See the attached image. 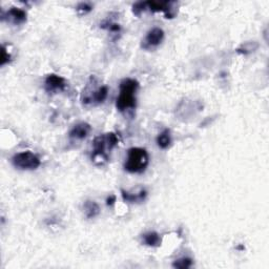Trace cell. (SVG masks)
Wrapping results in <instances>:
<instances>
[{
  "mask_svg": "<svg viewBox=\"0 0 269 269\" xmlns=\"http://www.w3.org/2000/svg\"><path fill=\"white\" fill-rule=\"evenodd\" d=\"M157 145H158L161 149H167L170 147L172 139H171V133H170V129L169 128H165L163 129L159 134L158 137L156 139Z\"/></svg>",
  "mask_w": 269,
  "mask_h": 269,
  "instance_id": "9a60e30c",
  "label": "cell"
},
{
  "mask_svg": "<svg viewBox=\"0 0 269 269\" xmlns=\"http://www.w3.org/2000/svg\"><path fill=\"white\" fill-rule=\"evenodd\" d=\"M147 11L151 13H159L162 12L167 19H172L178 14V4L175 2H146Z\"/></svg>",
  "mask_w": 269,
  "mask_h": 269,
  "instance_id": "8992f818",
  "label": "cell"
},
{
  "mask_svg": "<svg viewBox=\"0 0 269 269\" xmlns=\"http://www.w3.org/2000/svg\"><path fill=\"white\" fill-rule=\"evenodd\" d=\"M82 210L86 219H95L101 213L100 206L93 200H86L82 205Z\"/></svg>",
  "mask_w": 269,
  "mask_h": 269,
  "instance_id": "7c38bea8",
  "label": "cell"
},
{
  "mask_svg": "<svg viewBox=\"0 0 269 269\" xmlns=\"http://www.w3.org/2000/svg\"><path fill=\"white\" fill-rule=\"evenodd\" d=\"M149 164V155L145 148L131 147L127 150L124 169L129 174H143Z\"/></svg>",
  "mask_w": 269,
  "mask_h": 269,
  "instance_id": "277c9868",
  "label": "cell"
},
{
  "mask_svg": "<svg viewBox=\"0 0 269 269\" xmlns=\"http://www.w3.org/2000/svg\"><path fill=\"white\" fill-rule=\"evenodd\" d=\"M165 33L160 28H152L149 30L141 41V49L145 51H152L158 48L163 42Z\"/></svg>",
  "mask_w": 269,
  "mask_h": 269,
  "instance_id": "52a82bcc",
  "label": "cell"
},
{
  "mask_svg": "<svg viewBox=\"0 0 269 269\" xmlns=\"http://www.w3.org/2000/svg\"><path fill=\"white\" fill-rule=\"evenodd\" d=\"M107 96V85L101 83V81L96 76L92 75L87 80L85 86L82 88L80 101L84 107L91 108L104 103Z\"/></svg>",
  "mask_w": 269,
  "mask_h": 269,
  "instance_id": "7a4b0ae2",
  "label": "cell"
},
{
  "mask_svg": "<svg viewBox=\"0 0 269 269\" xmlns=\"http://www.w3.org/2000/svg\"><path fill=\"white\" fill-rule=\"evenodd\" d=\"M2 21L13 26H21L28 21V14L25 10L12 7L8 11H2Z\"/></svg>",
  "mask_w": 269,
  "mask_h": 269,
  "instance_id": "ba28073f",
  "label": "cell"
},
{
  "mask_svg": "<svg viewBox=\"0 0 269 269\" xmlns=\"http://www.w3.org/2000/svg\"><path fill=\"white\" fill-rule=\"evenodd\" d=\"M116 202V196L115 195H110L106 199V205L107 206H113Z\"/></svg>",
  "mask_w": 269,
  "mask_h": 269,
  "instance_id": "44dd1931",
  "label": "cell"
},
{
  "mask_svg": "<svg viewBox=\"0 0 269 269\" xmlns=\"http://www.w3.org/2000/svg\"><path fill=\"white\" fill-rule=\"evenodd\" d=\"M119 136L114 131L97 136L93 140V151L91 156L93 163L97 166L105 165L109 160V153L119 144Z\"/></svg>",
  "mask_w": 269,
  "mask_h": 269,
  "instance_id": "6da1fadb",
  "label": "cell"
},
{
  "mask_svg": "<svg viewBox=\"0 0 269 269\" xmlns=\"http://www.w3.org/2000/svg\"><path fill=\"white\" fill-rule=\"evenodd\" d=\"M100 28L116 37H118L121 33V26L117 24L116 20L113 18H106L105 20H103L100 24Z\"/></svg>",
  "mask_w": 269,
  "mask_h": 269,
  "instance_id": "5bb4252c",
  "label": "cell"
},
{
  "mask_svg": "<svg viewBox=\"0 0 269 269\" xmlns=\"http://www.w3.org/2000/svg\"><path fill=\"white\" fill-rule=\"evenodd\" d=\"M260 48V44L257 41H247L242 43L241 46L236 50L238 54L241 55H249L255 53Z\"/></svg>",
  "mask_w": 269,
  "mask_h": 269,
  "instance_id": "2e32d148",
  "label": "cell"
},
{
  "mask_svg": "<svg viewBox=\"0 0 269 269\" xmlns=\"http://www.w3.org/2000/svg\"><path fill=\"white\" fill-rule=\"evenodd\" d=\"M193 264H194V261L191 258L183 257L178 260H175L172 262V267L178 268V269H187V268H190Z\"/></svg>",
  "mask_w": 269,
  "mask_h": 269,
  "instance_id": "e0dca14e",
  "label": "cell"
},
{
  "mask_svg": "<svg viewBox=\"0 0 269 269\" xmlns=\"http://www.w3.org/2000/svg\"><path fill=\"white\" fill-rule=\"evenodd\" d=\"M92 131V126L87 122H79L75 124L69 131V138L73 141H82L88 137Z\"/></svg>",
  "mask_w": 269,
  "mask_h": 269,
  "instance_id": "30bf717a",
  "label": "cell"
},
{
  "mask_svg": "<svg viewBox=\"0 0 269 269\" xmlns=\"http://www.w3.org/2000/svg\"><path fill=\"white\" fill-rule=\"evenodd\" d=\"M94 9V6L89 3H80L76 7V12L79 16H84L87 15L88 13H91Z\"/></svg>",
  "mask_w": 269,
  "mask_h": 269,
  "instance_id": "ac0fdd59",
  "label": "cell"
},
{
  "mask_svg": "<svg viewBox=\"0 0 269 269\" xmlns=\"http://www.w3.org/2000/svg\"><path fill=\"white\" fill-rule=\"evenodd\" d=\"M12 164L20 170H35L41 165V160L36 153L27 150L16 153L12 158Z\"/></svg>",
  "mask_w": 269,
  "mask_h": 269,
  "instance_id": "5b68a950",
  "label": "cell"
},
{
  "mask_svg": "<svg viewBox=\"0 0 269 269\" xmlns=\"http://www.w3.org/2000/svg\"><path fill=\"white\" fill-rule=\"evenodd\" d=\"M12 61V55L8 52L7 47L3 44L2 48V59H0V66H5L6 64L10 63Z\"/></svg>",
  "mask_w": 269,
  "mask_h": 269,
  "instance_id": "ffe728a7",
  "label": "cell"
},
{
  "mask_svg": "<svg viewBox=\"0 0 269 269\" xmlns=\"http://www.w3.org/2000/svg\"><path fill=\"white\" fill-rule=\"evenodd\" d=\"M66 88V80L57 74H49L44 79V91L50 95L62 93Z\"/></svg>",
  "mask_w": 269,
  "mask_h": 269,
  "instance_id": "9c48e42d",
  "label": "cell"
},
{
  "mask_svg": "<svg viewBox=\"0 0 269 269\" xmlns=\"http://www.w3.org/2000/svg\"><path fill=\"white\" fill-rule=\"evenodd\" d=\"M139 82L132 78H124L120 82L119 96L116 100V107L122 114L133 111L137 107V92Z\"/></svg>",
  "mask_w": 269,
  "mask_h": 269,
  "instance_id": "3957f363",
  "label": "cell"
},
{
  "mask_svg": "<svg viewBox=\"0 0 269 269\" xmlns=\"http://www.w3.org/2000/svg\"><path fill=\"white\" fill-rule=\"evenodd\" d=\"M147 11L146 7V2H138L136 4H133L131 7V12L136 17H141V15Z\"/></svg>",
  "mask_w": 269,
  "mask_h": 269,
  "instance_id": "d6986e66",
  "label": "cell"
},
{
  "mask_svg": "<svg viewBox=\"0 0 269 269\" xmlns=\"http://www.w3.org/2000/svg\"><path fill=\"white\" fill-rule=\"evenodd\" d=\"M121 197L127 203H141L147 197V190L142 186L137 187L132 191L121 189Z\"/></svg>",
  "mask_w": 269,
  "mask_h": 269,
  "instance_id": "8fae6325",
  "label": "cell"
},
{
  "mask_svg": "<svg viewBox=\"0 0 269 269\" xmlns=\"http://www.w3.org/2000/svg\"><path fill=\"white\" fill-rule=\"evenodd\" d=\"M142 243L148 247H159L162 244V238L157 232H147L142 235Z\"/></svg>",
  "mask_w": 269,
  "mask_h": 269,
  "instance_id": "4fadbf2b",
  "label": "cell"
}]
</instances>
